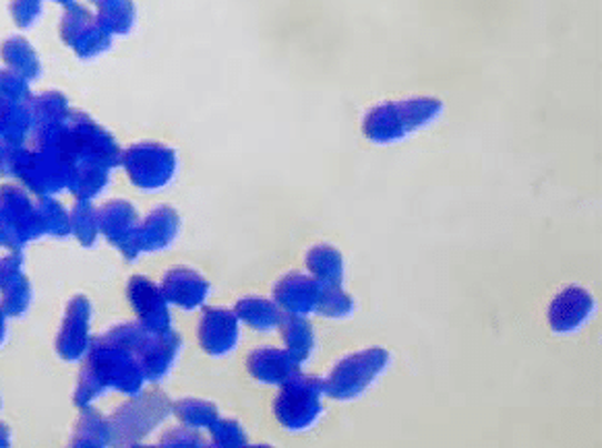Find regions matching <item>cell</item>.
I'll return each instance as SVG.
<instances>
[{
    "label": "cell",
    "mask_w": 602,
    "mask_h": 448,
    "mask_svg": "<svg viewBox=\"0 0 602 448\" xmlns=\"http://www.w3.org/2000/svg\"><path fill=\"white\" fill-rule=\"evenodd\" d=\"M443 112L437 98H408L373 108L362 122V133L375 145L398 143L433 124Z\"/></svg>",
    "instance_id": "obj_1"
},
{
    "label": "cell",
    "mask_w": 602,
    "mask_h": 448,
    "mask_svg": "<svg viewBox=\"0 0 602 448\" xmlns=\"http://www.w3.org/2000/svg\"><path fill=\"white\" fill-rule=\"evenodd\" d=\"M164 445H170V447H201L203 445V440H201V436H197V434L191 432V430H174V432L170 434V436H167L164 438Z\"/></svg>",
    "instance_id": "obj_30"
},
{
    "label": "cell",
    "mask_w": 602,
    "mask_h": 448,
    "mask_svg": "<svg viewBox=\"0 0 602 448\" xmlns=\"http://www.w3.org/2000/svg\"><path fill=\"white\" fill-rule=\"evenodd\" d=\"M88 329H90V306L88 299L77 298L62 327L59 352L64 359H79L88 349Z\"/></svg>",
    "instance_id": "obj_16"
},
{
    "label": "cell",
    "mask_w": 602,
    "mask_h": 448,
    "mask_svg": "<svg viewBox=\"0 0 602 448\" xmlns=\"http://www.w3.org/2000/svg\"><path fill=\"white\" fill-rule=\"evenodd\" d=\"M162 292L168 302L181 306L182 310H197L210 296V284L195 271H170L164 277Z\"/></svg>",
    "instance_id": "obj_13"
},
{
    "label": "cell",
    "mask_w": 602,
    "mask_h": 448,
    "mask_svg": "<svg viewBox=\"0 0 602 448\" xmlns=\"http://www.w3.org/2000/svg\"><path fill=\"white\" fill-rule=\"evenodd\" d=\"M325 284H321L315 277H307L301 273H290L284 279L275 285V304L282 306L287 314L307 316L319 310L321 296Z\"/></svg>",
    "instance_id": "obj_9"
},
{
    "label": "cell",
    "mask_w": 602,
    "mask_h": 448,
    "mask_svg": "<svg viewBox=\"0 0 602 448\" xmlns=\"http://www.w3.org/2000/svg\"><path fill=\"white\" fill-rule=\"evenodd\" d=\"M129 298L146 329L153 333L170 329L168 299L160 287H155L146 277H133L129 285Z\"/></svg>",
    "instance_id": "obj_11"
},
{
    "label": "cell",
    "mask_w": 602,
    "mask_h": 448,
    "mask_svg": "<svg viewBox=\"0 0 602 448\" xmlns=\"http://www.w3.org/2000/svg\"><path fill=\"white\" fill-rule=\"evenodd\" d=\"M0 98L23 102L28 98V83L26 79L17 73L0 71Z\"/></svg>",
    "instance_id": "obj_28"
},
{
    "label": "cell",
    "mask_w": 602,
    "mask_h": 448,
    "mask_svg": "<svg viewBox=\"0 0 602 448\" xmlns=\"http://www.w3.org/2000/svg\"><path fill=\"white\" fill-rule=\"evenodd\" d=\"M181 230V217L172 207H158L151 211L148 220L139 225V248L143 251H164Z\"/></svg>",
    "instance_id": "obj_15"
},
{
    "label": "cell",
    "mask_w": 602,
    "mask_h": 448,
    "mask_svg": "<svg viewBox=\"0 0 602 448\" xmlns=\"http://www.w3.org/2000/svg\"><path fill=\"white\" fill-rule=\"evenodd\" d=\"M170 411V401L162 393L141 395L136 401L124 405L119 411V430L129 436L124 440H137L146 434L153 432V428L167 418Z\"/></svg>",
    "instance_id": "obj_7"
},
{
    "label": "cell",
    "mask_w": 602,
    "mask_h": 448,
    "mask_svg": "<svg viewBox=\"0 0 602 448\" xmlns=\"http://www.w3.org/2000/svg\"><path fill=\"white\" fill-rule=\"evenodd\" d=\"M234 314L241 318L242 323H247L251 329L259 330V333H268L275 327H280V320L284 314L280 313L278 304H273L270 299L259 298H242L237 304V310Z\"/></svg>",
    "instance_id": "obj_19"
},
{
    "label": "cell",
    "mask_w": 602,
    "mask_h": 448,
    "mask_svg": "<svg viewBox=\"0 0 602 448\" xmlns=\"http://www.w3.org/2000/svg\"><path fill=\"white\" fill-rule=\"evenodd\" d=\"M181 352V339L172 329L151 333L150 342L143 349V373L151 383H160L172 368L174 359Z\"/></svg>",
    "instance_id": "obj_14"
},
{
    "label": "cell",
    "mask_w": 602,
    "mask_h": 448,
    "mask_svg": "<svg viewBox=\"0 0 602 448\" xmlns=\"http://www.w3.org/2000/svg\"><path fill=\"white\" fill-rule=\"evenodd\" d=\"M2 59L4 62L16 69L17 75L23 79H33L40 75V60L36 57L31 48L23 38H11L2 45Z\"/></svg>",
    "instance_id": "obj_22"
},
{
    "label": "cell",
    "mask_w": 602,
    "mask_h": 448,
    "mask_svg": "<svg viewBox=\"0 0 602 448\" xmlns=\"http://www.w3.org/2000/svg\"><path fill=\"white\" fill-rule=\"evenodd\" d=\"M54 2H62V4H71L73 0H54Z\"/></svg>",
    "instance_id": "obj_33"
},
{
    "label": "cell",
    "mask_w": 602,
    "mask_h": 448,
    "mask_svg": "<svg viewBox=\"0 0 602 448\" xmlns=\"http://www.w3.org/2000/svg\"><path fill=\"white\" fill-rule=\"evenodd\" d=\"M9 442V434H7V428L0 426V445H7Z\"/></svg>",
    "instance_id": "obj_31"
},
{
    "label": "cell",
    "mask_w": 602,
    "mask_h": 448,
    "mask_svg": "<svg viewBox=\"0 0 602 448\" xmlns=\"http://www.w3.org/2000/svg\"><path fill=\"white\" fill-rule=\"evenodd\" d=\"M241 339L239 316L224 308H210L201 316L199 323V342L201 347L213 356L222 358L237 349Z\"/></svg>",
    "instance_id": "obj_8"
},
{
    "label": "cell",
    "mask_w": 602,
    "mask_h": 448,
    "mask_svg": "<svg viewBox=\"0 0 602 448\" xmlns=\"http://www.w3.org/2000/svg\"><path fill=\"white\" fill-rule=\"evenodd\" d=\"M594 298L582 287H568L553 299L549 308V323L558 333H575L582 329L594 314Z\"/></svg>",
    "instance_id": "obj_10"
},
{
    "label": "cell",
    "mask_w": 602,
    "mask_h": 448,
    "mask_svg": "<svg viewBox=\"0 0 602 448\" xmlns=\"http://www.w3.org/2000/svg\"><path fill=\"white\" fill-rule=\"evenodd\" d=\"M62 38L67 44L73 45L79 57L90 59L102 54L110 45V33L90 16L88 9L71 4L62 19Z\"/></svg>",
    "instance_id": "obj_6"
},
{
    "label": "cell",
    "mask_w": 602,
    "mask_h": 448,
    "mask_svg": "<svg viewBox=\"0 0 602 448\" xmlns=\"http://www.w3.org/2000/svg\"><path fill=\"white\" fill-rule=\"evenodd\" d=\"M323 380L302 374L292 376L275 399V418L290 432L311 428L323 411Z\"/></svg>",
    "instance_id": "obj_3"
},
{
    "label": "cell",
    "mask_w": 602,
    "mask_h": 448,
    "mask_svg": "<svg viewBox=\"0 0 602 448\" xmlns=\"http://www.w3.org/2000/svg\"><path fill=\"white\" fill-rule=\"evenodd\" d=\"M93 2H100V0H93Z\"/></svg>",
    "instance_id": "obj_34"
},
{
    "label": "cell",
    "mask_w": 602,
    "mask_h": 448,
    "mask_svg": "<svg viewBox=\"0 0 602 448\" xmlns=\"http://www.w3.org/2000/svg\"><path fill=\"white\" fill-rule=\"evenodd\" d=\"M30 129H33V119L26 105L0 98V136L9 143H19Z\"/></svg>",
    "instance_id": "obj_21"
},
{
    "label": "cell",
    "mask_w": 602,
    "mask_h": 448,
    "mask_svg": "<svg viewBox=\"0 0 602 448\" xmlns=\"http://www.w3.org/2000/svg\"><path fill=\"white\" fill-rule=\"evenodd\" d=\"M71 227L79 234L81 242L91 244L93 238L98 236V211L91 210L88 203H79L77 210L73 211V222Z\"/></svg>",
    "instance_id": "obj_27"
},
{
    "label": "cell",
    "mask_w": 602,
    "mask_h": 448,
    "mask_svg": "<svg viewBox=\"0 0 602 448\" xmlns=\"http://www.w3.org/2000/svg\"><path fill=\"white\" fill-rule=\"evenodd\" d=\"M388 366L390 352L383 347H371L338 362L328 380H323V387L335 401H354L373 387V383L388 370Z\"/></svg>",
    "instance_id": "obj_2"
},
{
    "label": "cell",
    "mask_w": 602,
    "mask_h": 448,
    "mask_svg": "<svg viewBox=\"0 0 602 448\" xmlns=\"http://www.w3.org/2000/svg\"><path fill=\"white\" fill-rule=\"evenodd\" d=\"M249 373L255 376L259 383L282 387L292 376L301 374V362L294 358L288 349L278 347H261L247 359Z\"/></svg>",
    "instance_id": "obj_12"
},
{
    "label": "cell",
    "mask_w": 602,
    "mask_h": 448,
    "mask_svg": "<svg viewBox=\"0 0 602 448\" xmlns=\"http://www.w3.org/2000/svg\"><path fill=\"white\" fill-rule=\"evenodd\" d=\"M129 179L143 191H160L172 182L179 157L177 151L162 143H139L122 157Z\"/></svg>",
    "instance_id": "obj_4"
},
{
    "label": "cell",
    "mask_w": 602,
    "mask_h": 448,
    "mask_svg": "<svg viewBox=\"0 0 602 448\" xmlns=\"http://www.w3.org/2000/svg\"><path fill=\"white\" fill-rule=\"evenodd\" d=\"M4 287V308L7 313L21 314L30 304V285L28 279L17 271L16 275L2 285Z\"/></svg>",
    "instance_id": "obj_25"
},
{
    "label": "cell",
    "mask_w": 602,
    "mask_h": 448,
    "mask_svg": "<svg viewBox=\"0 0 602 448\" xmlns=\"http://www.w3.org/2000/svg\"><path fill=\"white\" fill-rule=\"evenodd\" d=\"M307 267L321 284H344V256L332 244L313 246L307 254Z\"/></svg>",
    "instance_id": "obj_17"
},
{
    "label": "cell",
    "mask_w": 602,
    "mask_h": 448,
    "mask_svg": "<svg viewBox=\"0 0 602 448\" xmlns=\"http://www.w3.org/2000/svg\"><path fill=\"white\" fill-rule=\"evenodd\" d=\"M4 339V313H0V344Z\"/></svg>",
    "instance_id": "obj_32"
},
{
    "label": "cell",
    "mask_w": 602,
    "mask_h": 448,
    "mask_svg": "<svg viewBox=\"0 0 602 448\" xmlns=\"http://www.w3.org/2000/svg\"><path fill=\"white\" fill-rule=\"evenodd\" d=\"M280 333L284 337L288 352L301 364L311 358V354L315 349V330L304 316L284 314L280 320Z\"/></svg>",
    "instance_id": "obj_18"
},
{
    "label": "cell",
    "mask_w": 602,
    "mask_h": 448,
    "mask_svg": "<svg viewBox=\"0 0 602 448\" xmlns=\"http://www.w3.org/2000/svg\"><path fill=\"white\" fill-rule=\"evenodd\" d=\"M177 416L191 428H210L211 424L218 416V407L208 404V401H199V399H184L177 405Z\"/></svg>",
    "instance_id": "obj_24"
},
{
    "label": "cell",
    "mask_w": 602,
    "mask_h": 448,
    "mask_svg": "<svg viewBox=\"0 0 602 448\" xmlns=\"http://www.w3.org/2000/svg\"><path fill=\"white\" fill-rule=\"evenodd\" d=\"M352 313L354 299L347 292H342V285H325L317 314L325 318H347Z\"/></svg>",
    "instance_id": "obj_23"
},
{
    "label": "cell",
    "mask_w": 602,
    "mask_h": 448,
    "mask_svg": "<svg viewBox=\"0 0 602 448\" xmlns=\"http://www.w3.org/2000/svg\"><path fill=\"white\" fill-rule=\"evenodd\" d=\"M11 13L19 28H30L42 13V0H13Z\"/></svg>",
    "instance_id": "obj_29"
},
{
    "label": "cell",
    "mask_w": 602,
    "mask_h": 448,
    "mask_svg": "<svg viewBox=\"0 0 602 448\" xmlns=\"http://www.w3.org/2000/svg\"><path fill=\"white\" fill-rule=\"evenodd\" d=\"M210 432L213 445L218 447H244L249 442L241 424L232 419H215L210 426Z\"/></svg>",
    "instance_id": "obj_26"
},
{
    "label": "cell",
    "mask_w": 602,
    "mask_h": 448,
    "mask_svg": "<svg viewBox=\"0 0 602 448\" xmlns=\"http://www.w3.org/2000/svg\"><path fill=\"white\" fill-rule=\"evenodd\" d=\"M98 230L110 240L114 246H119L127 258H137L139 248V217L133 205L117 201L108 203L98 211Z\"/></svg>",
    "instance_id": "obj_5"
},
{
    "label": "cell",
    "mask_w": 602,
    "mask_h": 448,
    "mask_svg": "<svg viewBox=\"0 0 602 448\" xmlns=\"http://www.w3.org/2000/svg\"><path fill=\"white\" fill-rule=\"evenodd\" d=\"M100 11H98V23L102 30L124 35L136 26V4L133 0H100Z\"/></svg>",
    "instance_id": "obj_20"
}]
</instances>
